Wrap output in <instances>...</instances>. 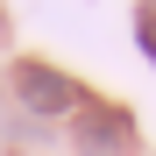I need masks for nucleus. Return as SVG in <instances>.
Instances as JSON below:
<instances>
[{
	"instance_id": "nucleus-1",
	"label": "nucleus",
	"mask_w": 156,
	"mask_h": 156,
	"mask_svg": "<svg viewBox=\"0 0 156 156\" xmlns=\"http://www.w3.org/2000/svg\"><path fill=\"white\" fill-rule=\"evenodd\" d=\"M14 92H21L29 114H78V107H85V92H78L57 64H43V57H21L14 64Z\"/></svg>"
},
{
	"instance_id": "nucleus-2",
	"label": "nucleus",
	"mask_w": 156,
	"mask_h": 156,
	"mask_svg": "<svg viewBox=\"0 0 156 156\" xmlns=\"http://www.w3.org/2000/svg\"><path fill=\"white\" fill-rule=\"evenodd\" d=\"M128 135H135V121L121 107H78V149L85 156H121Z\"/></svg>"
},
{
	"instance_id": "nucleus-3",
	"label": "nucleus",
	"mask_w": 156,
	"mask_h": 156,
	"mask_svg": "<svg viewBox=\"0 0 156 156\" xmlns=\"http://www.w3.org/2000/svg\"><path fill=\"white\" fill-rule=\"evenodd\" d=\"M142 50H149V57H156V21L142 14Z\"/></svg>"
},
{
	"instance_id": "nucleus-4",
	"label": "nucleus",
	"mask_w": 156,
	"mask_h": 156,
	"mask_svg": "<svg viewBox=\"0 0 156 156\" xmlns=\"http://www.w3.org/2000/svg\"><path fill=\"white\" fill-rule=\"evenodd\" d=\"M0 36H7V14H0Z\"/></svg>"
}]
</instances>
